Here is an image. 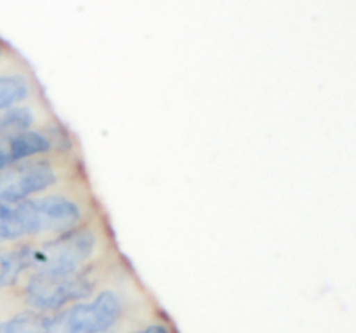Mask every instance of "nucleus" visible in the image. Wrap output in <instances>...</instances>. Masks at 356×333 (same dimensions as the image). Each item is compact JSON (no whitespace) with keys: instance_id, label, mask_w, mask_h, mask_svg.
Segmentation results:
<instances>
[{"instance_id":"obj_1","label":"nucleus","mask_w":356,"mask_h":333,"mask_svg":"<svg viewBox=\"0 0 356 333\" xmlns=\"http://www.w3.org/2000/svg\"><path fill=\"white\" fill-rule=\"evenodd\" d=\"M80 219V210L65 196H45L0 207V239L42 231L66 229Z\"/></svg>"},{"instance_id":"obj_2","label":"nucleus","mask_w":356,"mask_h":333,"mask_svg":"<svg viewBox=\"0 0 356 333\" xmlns=\"http://www.w3.org/2000/svg\"><path fill=\"white\" fill-rule=\"evenodd\" d=\"M94 245L96 238L90 231H68L40 248L30 250V266L49 273H75L79 264L92 255Z\"/></svg>"},{"instance_id":"obj_3","label":"nucleus","mask_w":356,"mask_h":333,"mask_svg":"<svg viewBox=\"0 0 356 333\" xmlns=\"http://www.w3.org/2000/svg\"><path fill=\"white\" fill-rule=\"evenodd\" d=\"M120 316V300L113 291H103L89 304H79L52 316L51 333L106 332Z\"/></svg>"},{"instance_id":"obj_4","label":"nucleus","mask_w":356,"mask_h":333,"mask_svg":"<svg viewBox=\"0 0 356 333\" xmlns=\"http://www.w3.org/2000/svg\"><path fill=\"white\" fill-rule=\"evenodd\" d=\"M92 284L76 273L38 271L28 284V302L37 309H58L72 300L87 297Z\"/></svg>"},{"instance_id":"obj_5","label":"nucleus","mask_w":356,"mask_h":333,"mask_svg":"<svg viewBox=\"0 0 356 333\" xmlns=\"http://www.w3.org/2000/svg\"><path fill=\"white\" fill-rule=\"evenodd\" d=\"M56 180L47 163H24L0 173V205H14L40 193Z\"/></svg>"},{"instance_id":"obj_6","label":"nucleus","mask_w":356,"mask_h":333,"mask_svg":"<svg viewBox=\"0 0 356 333\" xmlns=\"http://www.w3.org/2000/svg\"><path fill=\"white\" fill-rule=\"evenodd\" d=\"M6 139L13 163L19 162V160H26L30 156L40 155V153L51 149V141L45 135L38 134V132H21V134L10 135V137Z\"/></svg>"},{"instance_id":"obj_7","label":"nucleus","mask_w":356,"mask_h":333,"mask_svg":"<svg viewBox=\"0 0 356 333\" xmlns=\"http://www.w3.org/2000/svg\"><path fill=\"white\" fill-rule=\"evenodd\" d=\"M51 316L23 312L0 323V333H51Z\"/></svg>"},{"instance_id":"obj_8","label":"nucleus","mask_w":356,"mask_h":333,"mask_svg":"<svg viewBox=\"0 0 356 333\" xmlns=\"http://www.w3.org/2000/svg\"><path fill=\"white\" fill-rule=\"evenodd\" d=\"M26 267H30V248H17L0 257V287L16 283Z\"/></svg>"},{"instance_id":"obj_9","label":"nucleus","mask_w":356,"mask_h":333,"mask_svg":"<svg viewBox=\"0 0 356 333\" xmlns=\"http://www.w3.org/2000/svg\"><path fill=\"white\" fill-rule=\"evenodd\" d=\"M26 94L28 83L23 76H0V111L13 108Z\"/></svg>"},{"instance_id":"obj_10","label":"nucleus","mask_w":356,"mask_h":333,"mask_svg":"<svg viewBox=\"0 0 356 333\" xmlns=\"http://www.w3.org/2000/svg\"><path fill=\"white\" fill-rule=\"evenodd\" d=\"M31 121H33V114L30 113V110H24V108H9V110L0 114V135L10 137V135L26 132Z\"/></svg>"},{"instance_id":"obj_11","label":"nucleus","mask_w":356,"mask_h":333,"mask_svg":"<svg viewBox=\"0 0 356 333\" xmlns=\"http://www.w3.org/2000/svg\"><path fill=\"white\" fill-rule=\"evenodd\" d=\"M10 163H13V158H10L9 146H7V139H3L0 141V172L6 170Z\"/></svg>"},{"instance_id":"obj_12","label":"nucleus","mask_w":356,"mask_h":333,"mask_svg":"<svg viewBox=\"0 0 356 333\" xmlns=\"http://www.w3.org/2000/svg\"><path fill=\"white\" fill-rule=\"evenodd\" d=\"M139 333H169V330H167L165 326L156 325V326H149V328L143 330V332H139Z\"/></svg>"},{"instance_id":"obj_13","label":"nucleus","mask_w":356,"mask_h":333,"mask_svg":"<svg viewBox=\"0 0 356 333\" xmlns=\"http://www.w3.org/2000/svg\"><path fill=\"white\" fill-rule=\"evenodd\" d=\"M0 56H2V51H0Z\"/></svg>"}]
</instances>
